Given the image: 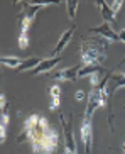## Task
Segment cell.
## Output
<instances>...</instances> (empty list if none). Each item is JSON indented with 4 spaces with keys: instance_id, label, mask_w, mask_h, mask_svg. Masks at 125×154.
<instances>
[{
    "instance_id": "obj_5",
    "label": "cell",
    "mask_w": 125,
    "mask_h": 154,
    "mask_svg": "<svg viewBox=\"0 0 125 154\" xmlns=\"http://www.w3.org/2000/svg\"><path fill=\"white\" fill-rule=\"evenodd\" d=\"M59 120L62 124V131H64V144H66V151L76 152V144H75V137H73V129H71V119L64 120L61 113H59Z\"/></svg>"
},
{
    "instance_id": "obj_22",
    "label": "cell",
    "mask_w": 125,
    "mask_h": 154,
    "mask_svg": "<svg viewBox=\"0 0 125 154\" xmlns=\"http://www.w3.org/2000/svg\"><path fill=\"white\" fill-rule=\"evenodd\" d=\"M85 98V91H76V100H78V102H81V100Z\"/></svg>"
},
{
    "instance_id": "obj_9",
    "label": "cell",
    "mask_w": 125,
    "mask_h": 154,
    "mask_svg": "<svg viewBox=\"0 0 125 154\" xmlns=\"http://www.w3.org/2000/svg\"><path fill=\"white\" fill-rule=\"evenodd\" d=\"M123 86H125V73H110V82H108L110 95L113 91L123 88Z\"/></svg>"
},
{
    "instance_id": "obj_24",
    "label": "cell",
    "mask_w": 125,
    "mask_h": 154,
    "mask_svg": "<svg viewBox=\"0 0 125 154\" xmlns=\"http://www.w3.org/2000/svg\"><path fill=\"white\" fill-rule=\"evenodd\" d=\"M64 154H78V152H71V151H64Z\"/></svg>"
},
{
    "instance_id": "obj_1",
    "label": "cell",
    "mask_w": 125,
    "mask_h": 154,
    "mask_svg": "<svg viewBox=\"0 0 125 154\" xmlns=\"http://www.w3.org/2000/svg\"><path fill=\"white\" fill-rule=\"evenodd\" d=\"M17 142H29L32 154H54L59 147V134L49 127L46 117L32 113L26 119L22 132L17 136Z\"/></svg>"
},
{
    "instance_id": "obj_2",
    "label": "cell",
    "mask_w": 125,
    "mask_h": 154,
    "mask_svg": "<svg viewBox=\"0 0 125 154\" xmlns=\"http://www.w3.org/2000/svg\"><path fill=\"white\" fill-rule=\"evenodd\" d=\"M80 54H81V64H102L108 54V41L103 37H81L80 46Z\"/></svg>"
},
{
    "instance_id": "obj_10",
    "label": "cell",
    "mask_w": 125,
    "mask_h": 154,
    "mask_svg": "<svg viewBox=\"0 0 125 154\" xmlns=\"http://www.w3.org/2000/svg\"><path fill=\"white\" fill-rule=\"evenodd\" d=\"M96 7L100 9L102 12V17L107 20V22H117V14H113L112 9H110V5L107 2H96Z\"/></svg>"
},
{
    "instance_id": "obj_20",
    "label": "cell",
    "mask_w": 125,
    "mask_h": 154,
    "mask_svg": "<svg viewBox=\"0 0 125 154\" xmlns=\"http://www.w3.org/2000/svg\"><path fill=\"white\" fill-rule=\"evenodd\" d=\"M0 103H2V113H7L9 105H7V102H5V95H4V93L0 95Z\"/></svg>"
},
{
    "instance_id": "obj_27",
    "label": "cell",
    "mask_w": 125,
    "mask_h": 154,
    "mask_svg": "<svg viewBox=\"0 0 125 154\" xmlns=\"http://www.w3.org/2000/svg\"><path fill=\"white\" fill-rule=\"evenodd\" d=\"M123 109H125V105H123Z\"/></svg>"
},
{
    "instance_id": "obj_23",
    "label": "cell",
    "mask_w": 125,
    "mask_h": 154,
    "mask_svg": "<svg viewBox=\"0 0 125 154\" xmlns=\"http://www.w3.org/2000/svg\"><path fill=\"white\" fill-rule=\"evenodd\" d=\"M118 37H120V42H125V29H122L118 32Z\"/></svg>"
},
{
    "instance_id": "obj_17",
    "label": "cell",
    "mask_w": 125,
    "mask_h": 154,
    "mask_svg": "<svg viewBox=\"0 0 125 154\" xmlns=\"http://www.w3.org/2000/svg\"><path fill=\"white\" fill-rule=\"evenodd\" d=\"M100 75H102V73H93L91 76H88L90 78V83H91L93 88H98V86H100Z\"/></svg>"
},
{
    "instance_id": "obj_11",
    "label": "cell",
    "mask_w": 125,
    "mask_h": 154,
    "mask_svg": "<svg viewBox=\"0 0 125 154\" xmlns=\"http://www.w3.org/2000/svg\"><path fill=\"white\" fill-rule=\"evenodd\" d=\"M42 63V58H37V56H34V58H27L22 61V64L17 68V71H26V69H36L39 64Z\"/></svg>"
},
{
    "instance_id": "obj_16",
    "label": "cell",
    "mask_w": 125,
    "mask_h": 154,
    "mask_svg": "<svg viewBox=\"0 0 125 154\" xmlns=\"http://www.w3.org/2000/svg\"><path fill=\"white\" fill-rule=\"evenodd\" d=\"M19 48L20 49L29 48V34H19Z\"/></svg>"
},
{
    "instance_id": "obj_13",
    "label": "cell",
    "mask_w": 125,
    "mask_h": 154,
    "mask_svg": "<svg viewBox=\"0 0 125 154\" xmlns=\"http://www.w3.org/2000/svg\"><path fill=\"white\" fill-rule=\"evenodd\" d=\"M102 66L98 64H88V66H81L80 73H78V78H85V76H91L93 73H102Z\"/></svg>"
},
{
    "instance_id": "obj_19",
    "label": "cell",
    "mask_w": 125,
    "mask_h": 154,
    "mask_svg": "<svg viewBox=\"0 0 125 154\" xmlns=\"http://www.w3.org/2000/svg\"><path fill=\"white\" fill-rule=\"evenodd\" d=\"M49 93H51V97H53V98H61V88H59L58 85H53V86H51Z\"/></svg>"
},
{
    "instance_id": "obj_15",
    "label": "cell",
    "mask_w": 125,
    "mask_h": 154,
    "mask_svg": "<svg viewBox=\"0 0 125 154\" xmlns=\"http://www.w3.org/2000/svg\"><path fill=\"white\" fill-rule=\"evenodd\" d=\"M66 7H68V15H69V19H75L76 17V10H78V2L69 0V2H66Z\"/></svg>"
},
{
    "instance_id": "obj_6",
    "label": "cell",
    "mask_w": 125,
    "mask_h": 154,
    "mask_svg": "<svg viewBox=\"0 0 125 154\" xmlns=\"http://www.w3.org/2000/svg\"><path fill=\"white\" fill-rule=\"evenodd\" d=\"M90 32H93V34H98L100 37L107 39V41H120V37H118V32L113 31V29L108 26V22H102L100 26H96V27H91V29H90Z\"/></svg>"
},
{
    "instance_id": "obj_8",
    "label": "cell",
    "mask_w": 125,
    "mask_h": 154,
    "mask_svg": "<svg viewBox=\"0 0 125 154\" xmlns=\"http://www.w3.org/2000/svg\"><path fill=\"white\" fill-rule=\"evenodd\" d=\"M73 34H75V29H66V31L62 32L61 37H59V41H58V44H56V48L53 49V56H56V58H58V54L68 46V42L71 41Z\"/></svg>"
},
{
    "instance_id": "obj_4",
    "label": "cell",
    "mask_w": 125,
    "mask_h": 154,
    "mask_svg": "<svg viewBox=\"0 0 125 154\" xmlns=\"http://www.w3.org/2000/svg\"><path fill=\"white\" fill-rule=\"evenodd\" d=\"M81 66L83 64H76V66H69V68H64L61 71H56L51 75L53 80H58V82H76L78 80V73H80Z\"/></svg>"
},
{
    "instance_id": "obj_12",
    "label": "cell",
    "mask_w": 125,
    "mask_h": 154,
    "mask_svg": "<svg viewBox=\"0 0 125 154\" xmlns=\"http://www.w3.org/2000/svg\"><path fill=\"white\" fill-rule=\"evenodd\" d=\"M22 61L24 59H20L19 56H2L0 58V63L5 64V66H9V68H12V69H17L22 64Z\"/></svg>"
},
{
    "instance_id": "obj_18",
    "label": "cell",
    "mask_w": 125,
    "mask_h": 154,
    "mask_svg": "<svg viewBox=\"0 0 125 154\" xmlns=\"http://www.w3.org/2000/svg\"><path fill=\"white\" fill-rule=\"evenodd\" d=\"M108 5H110V9H112L113 14H117V12L120 10V7L123 5V2H122V0H115V2H108Z\"/></svg>"
},
{
    "instance_id": "obj_26",
    "label": "cell",
    "mask_w": 125,
    "mask_h": 154,
    "mask_svg": "<svg viewBox=\"0 0 125 154\" xmlns=\"http://www.w3.org/2000/svg\"><path fill=\"white\" fill-rule=\"evenodd\" d=\"M122 63H125V59H123V61H122Z\"/></svg>"
},
{
    "instance_id": "obj_7",
    "label": "cell",
    "mask_w": 125,
    "mask_h": 154,
    "mask_svg": "<svg viewBox=\"0 0 125 154\" xmlns=\"http://www.w3.org/2000/svg\"><path fill=\"white\" fill-rule=\"evenodd\" d=\"M59 63H61V56H58V58H46V59H42V63H41L36 69H34V75L49 73L51 69H54Z\"/></svg>"
},
{
    "instance_id": "obj_21",
    "label": "cell",
    "mask_w": 125,
    "mask_h": 154,
    "mask_svg": "<svg viewBox=\"0 0 125 154\" xmlns=\"http://www.w3.org/2000/svg\"><path fill=\"white\" fill-rule=\"evenodd\" d=\"M59 105H61V98H53V100H51L49 109H51V110H56V109L59 107Z\"/></svg>"
},
{
    "instance_id": "obj_14",
    "label": "cell",
    "mask_w": 125,
    "mask_h": 154,
    "mask_svg": "<svg viewBox=\"0 0 125 154\" xmlns=\"http://www.w3.org/2000/svg\"><path fill=\"white\" fill-rule=\"evenodd\" d=\"M7 125H9V115L2 113V124H0V142H5L7 137Z\"/></svg>"
},
{
    "instance_id": "obj_25",
    "label": "cell",
    "mask_w": 125,
    "mask_h": 154,
    "mask_svg": "<svg viewBox=\"0 0 125 154\" xmlns=\"http://www.w3.org/2000/svg\"><path fill=\"white\" fill-rule=\"evenodd\" d=\"M122 151H125V142H123V144H122Z\"/></svg>"
},
{
    "instance_id": "obj_3",
    "label": "cell",
    "mask_w": 125,
    "mask_h": 154,
    "mask_svg": "<svg viewBox=\"0 0 125 154\" xmlns=\"http://www.w3.org/2000/svg\"><path fill=\"white\" fill-rule=\"evenodd\" d=\"M80 134H81V142H83V146H85V152L91 154V147H93V129H91V120H85V119H83Z\"/></svg>"
}]
</instances>
